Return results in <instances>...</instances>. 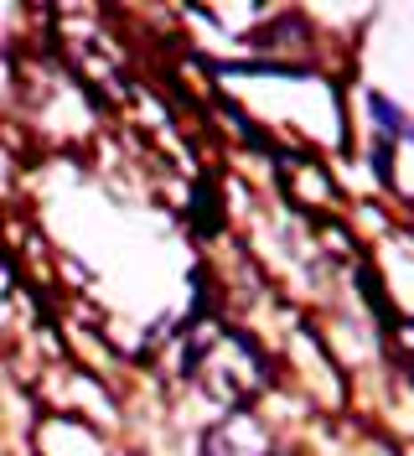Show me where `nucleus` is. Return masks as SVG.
<instances>
[{"label":"nucleus","instance_id":"1","mask_svg":"<svg viewBox=\"0 0 414 456\" xmlns=\"http://www.w3.org/2000/svg\"><path fill=\"white\" fill-rule=\"evenodd\" d=\"M192 369L197 379L207 384V395L223 399V404H244L264 389V358L254 353V342L244 332H233V327H223V322H202L192 338Z\"/></svg>","mask_w":414,"mask_h":456},{"label":"nucleus","instance_id":"2","mask_svg":"<svg viewBox=\"0 0 414 456\" xmlns=\"http://www.w3.org/2000/svg\"><path fill=\"white\" fill-rule=\"evenodd\" d=\"M207 456H270V436H264L259 420L233 415V420H223V426L207 436Z\"/></svg>","mask_w":414,"mask_h":456}]
</instances>
